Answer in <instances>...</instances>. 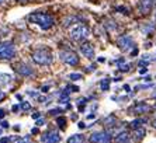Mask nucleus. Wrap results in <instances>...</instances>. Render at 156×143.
<instances>
[{
  "label": "nucleus",
  "instance_id": "obj_1",
  "mask_svg": "<svg viewBox=\"0 0 156 143\" xmlns=\"http://www.w3.org/2000/svg\"><path fill=\"white\" fill-rule=\"evenodd\" d=\"M30 21L40 25L42 30H49L55 24L54 17L47 13H33V14H30Z\"/></svg>",
  "mask_w": 156,
  "mask_h": 143
},
{
  "label": "nucleus",
  "instance_id": "obj_2",
  "mask_svg": "<svg viewBox=\"0 0 156 143\" xmlns=\"http://www.w3.org/2000/svg\"><path fill=\"white\" fill-rule=\"evenodd\" d=\"M69 35L72 37L75 41H86L89 37H90V30H89V27H87L86 24H80V23H77V24H75L72 27V28L69 30Z\"/></svg>",
  "mask_w": 156,
  "mask_h": 143
},
{
  "label": "nucleus",
  "instance_id": "obj_3",
  "mask_svg": "<svg viewBox=\"0 0 156 143\" xmlns=\"http://www.w3.org/2000/svg\"><path fill=\"white\" fill-rule=\"evenodd\" d=\"M52 54L48 49H37L33 54V61L40 66H48L52 63Z\"/></svg>",
  "mask_w": 156,
  "mask_h": 143
},
{
  "label": "nucleus",
  "instance_id": "obj_4",
  "mask_svg": "<svg viewBox=\"0 0 156 143\" xmlns=\"http://www.w3.org/2000/svg\"><path fill=\"white\" fill-rule=\"evenodd\" d=\"M14 55H16V48L13 45V42H10V41L0 42V59L10 61V59L14 58Z\"/></svg>",
  "mask_w": 156,
  "mask_h": 143
},
{
  "label": "nucleus",
  "instance_id": "obj_5",
  "mask_svg": "<svg viewBox=\"0 0 156 143\" xmlns=\"http://www.w3.org/2000/svg\"><path fill=\"white\" fill-rule=\"evenodd\" d=\"M59 58L63 63L69 65V66H76L79 63V56H77L73 51H61L59 52Z\"/></svg>",
  "mask_w": 156,
  "mask_h": 143
},
{
  "label": "nucleus",
  "instance_id": "obj_6",
  "mask_svg": "<svg viewBox=\"0 0 156 143\" xmlns=\"http://www.w3.org/2000/svg\"><path fill=\"white\" fill-rule=\"evenodd\" d=\"M117 45H118V48H120L122 52H129L131 49H134V48H135L134 40H132L129 35L120 37V38H118V41H117Z\"/></svg>",
  "mask_w": 156,
  "mask_h": 143
},
{
  "label": "nucleus",
  "instance_id": "obj_7",
  "mask_svg": "<svg viewBox=\"0 0 156 143\" xmlns=\"http://www.w3.org/2000/svg\"><path fill=\"white\" fill-rule=\"evenodd\" d=\"M62 140V136L58 131H47L41 135V142L42 143H59Z\"/></svg>",
  "mask_w": 156,
  "mask_h": 143
},
{
  "label": "nucleus",
  "instance_id": "obj_8",
  "mask_svg": "<svg viewBox=\"0 0 156 143\" xmlns=\"http://www.w3.org/2000/svg\"><path fill=\"white\" fill-rule=\"evenodd\" d=\"M91 143H110L111 142V135L108 132H94L90 135Z\"/></svg>",
  "mask_w": 156,
  "mask_h": 143
},
{
  "label": "nucleus",
  "instance_id": "obj_9",
  "mask_svg": "<svg viewBox=\"0 0 156 143\" xmlns=\"http://www.w3.org/2000/svg\"><path fill=\"white\" fill-rule=\"evenodd\" d=\"M151 110H152V107H151L149 104L144 103V101H141V103H136L134 107L131 108V111L134 112V114H146V112H149Z\"/></svg>",
  "mask_w": 156,
  "mask_h": 143
},
{
  "label": "nucleus",
  "instance_id": "obj_10",
  "mask_svg": "<svg viewBox=\"0 0 156 143\" xmlns=\"http://www.w3.org/2000/svg\"><path fill=\"white\" fill-rule=\"evenodd\" d=\"M14 70L21 76H33L34 75V70L26 63H17L14 66Z\"/></svg>",
  "mask_w": 156,
  "mask_h": 143
},
{
  "label": "nucleus",
  "instance_id": "obj_11",
  "mask_svg": "<svg viewBox=\"0 0 156 143\" xmlns=\"http://www.w3.org/2000/svg\"><path fill=\"white\" fill-rule=\"evenodd\" d=\"M80 52H82V55H83L84 58H87V59H93L96 55L93 47H91L89 42H83L80 45Z\"/></svg>",
  "mask_w": 156,
  "mask_h": 143
},
{
  "label": "nucleus",
  "instance_id": "obj_12",
  "mask_svg": "<svg viewBox=\"0 0 156 143\" xmlns=\"http://www.w3.org/2000/svg\"><path fill=\"white\" fill-rule=\"evenodd\" d=\"M156 0H139V10L142 14H148L149 11L153 9Z\"/></svg>",
  "mask_w": 156,
  "mask_h": 143
},
{
  "label": "nucleus",
  "instance_id": "obj_13",
  "mask_svg": "<svg viewBox=\"0 0 156 143\" xmlns=\"http://www.w3.org/2000/svg\"><path fill=\"white\" fill-rule=\"evenodd\" d=\"M145 133H146V131L144 128H136L134 135H132V139H134L135 142H141V140L145 138Z\"/></svg>",
  "mask_w": 156,
  "mask_h": 143
},
{
  "label": "nucleus",
  "instance_id": "obj_14",
  "mask_svg": "<svg viewBox=\"0 0 156 143\" xmlns=\"http://www.w3.org/2000/svg\"><path fill=\"white\" fill-rule=\"evenodd\" d=\"M13 82V77L11 75H7V73H0V86H7Z\"/></svg>",
  "mask_w": 156,
  "mask_h": 143
},
{
  "label": "nucleus",
  "instance_id": "obj_15",
  "mask_svg": "<svg viewBox=\"0 0 156 143\" xmlns=\"http://www.w3.org/2000/svg\"><path fill=\"white\" fill-rule=\"evenodd\" d=\"M127 142H129V133L128 132H121L117 135L115 143H127Z\"/></svg>",
  "mask_w": 156,
  "mask_h": 143
},
{
  "label": "nucleus",
  "instance_id": "obj_16",
  "mask_svg": "<svg viewBox=\"0 0 156 143\" xmlns=\"http://www.w3.org/2000/svg\"><path fill=\"white\" fill-rule=\"evenodd\" d=\"M115 117H113V115H110V117H107L105 119H103V125L107 126V128H111V126H115Z\"/></svg>",
  "mask_w": 156,
  "mask_h": 143
},
{
  "label": "nucleus",
  "instance_id": "obj_17",
  "mask_svg": "<svg viewBox=\"0 0 156 143\" xmlns=\"http://www.w3.org/2000/svg\"><path fill=\"white\" fill-rule=\"evenodd\" d=\"M83 142H84L83 135H72L68 139V143H83Z\"/></svg>",
  "mask_w": 156,
  "mask_h": 143
},
{
  "label": "nucleus",
  "instance_id": "obj_18",
  "mask_svg": "<svg viewBox=\"0 0 156 143\" xmlns=\"http://www.w3.org/2000/svg\"><path fill=\"white\" fill-rule=\"evenodd\" d=\"M117 66H118V69H120L121 72H128V70H129V63H127L124 59L117 61Z\"/></svg>",
  "mask_w": 156,
  "mask_h": 143
},
{
  "label": "nucleus",
  "instance_id": "obj_19",
  "mask_svg": "<svg viewBox=\"0 0 156 143\" xmlns=\"http://www.w3.org/2000/svg\"><path fill=\"white\" fill-rule=\"evenodd\" d=\"M145 122H146V119H144V118L134 119V121L131 122V128H134V129H136V128H141V126H142V124H145Z\"/></svg>",
  "mask_w": 156,
  "mask_h": 143
},
{
  "label": "nucleus",
  "instance_id": "obj_20",
  "mask_svg": "<svg viewBox=\"0 0 156 143\" xmlns=\"http://www.w3.org/2000/svg\"><path fill=\"white\" fill-rule=\"evenodd\" d=\"M100 89L103 90V91H107V90H110V79H104L100 82Z\"/></svg>",
  "mask_w": 156,
  "mask_h": 143
},
{
  "label": "nucleus",
  "instance_id": "obj_21",
  "mask_svg": "<svg viewBox=\"0 0 156 143\" xmlns=\"http://www.w3.org/2000/svg\"><path fill=\"white\" fill-rule=\"evenodd\" d=\"M68 94H69V91H68V90L62 91V94L59 96V103H61V104H66V103H68Z\"/></svg>",
  "mask_w": 156,
  "mask_h": 143
},
{
  "label": "nucleus",
  "instance_id": "obj_22",
  "mask_svg": "<svg viewBox=\"0 0 156 143\" xmlns=\"http://www.w3.org/2000/svg\"><path fill=\"white\" fill-rule=\"evenodd\" d=\"M153 30H155V25L153 24H151V25H146V27H144V28H142V32H144V34H149V32H152Z\"/></svg>",
  "mask_w": 156,
  "mask_h": 143
},
{
  "label": "nucleus",
  "instance_id": "obj_23",
  "mask_svg": "<svg viewBox=\"0 0 156 143\" xmlns=\"http://www.w3.org/2000/svg\"><path fill=\"white\" fill-rule=\"evenodd\" d=\"M56 124H58V126H61V128H65L66 119L63 118V117H61V118H58V119H56Z\"/></svg>",
  "mask_w": 156,
  "mask_h": 143
},
{
  "label": "nucleus",
  "instance_id": "obj_24",
  "mask_svg": "<svg viewBox=\"0 0 156 143\" xmlns=\"http://www.w3.org/2000/svg\"><path fill=\"white\" fill-rule=\"evenodd\" d=\"M69 79L79 80V79H82V75H79V73H70V75H69Z\"/></svg>",
  "mask_w": 156,
  "mask_h": 143
},
{
  "label": "nucleus",
  "instance_id": "obj_25",
  "mask_svg": "<svg viewBox=\"0 0 156 143\" xmlns=\"http://www.w3.org/2000/svg\"><path fill=\"white\" fill-rule=\"evenodd\" d=\"M21 108L24 110V111H30V110H31V105H30L28 103H26V101H24V103H21Z\"/></svg>",
  "mask_w": 156,
  "mask_h": 143
},
{
  "label": "nucleus",
  "instance_id": "obj_26",
  "mask_svg": "<svg viewBox=\"0 0 156 143\" xmlns=\"http://www.w3.org/2000/svg\"><path fill=\"white\" fill-rule=\"evenodd\" d=\"M17 143H31V139H30V136H26V138H21Z\"/></svg>",
  "mask_w": 156,
  "mask_h": 143
},
{
  "label": "nucleus",
  "instance_id": "obj_27",
  "mask_svg": "<svg viewBox=\"0 0 156 143\" xmlns=\"http://www.w3.org/2000/svg\"><path fill=\"white\" fill-rule=\"evenodd\" d=\"M59 112H62V110H52L49 114H52V115H55V114H59Z\"/></svg>",
  "mask_w": 156,
  "mask_h": 143
},
{
  "label": "nucleus",
  "instance_id": "obj_28",
  "mask_svg": "<svg viewBox=\"0 0 156 143\" xmlns=\"http://www.w3.org/2000/svg\"><path fill=\"white\" fill-rule=\"evenodd\" d=\"M44 124H45V122H44V119H40V121H38V122H37V125H44Z\"/></svg>",
  "mask_w": 156,
  "mask_h": 143
},
{
  "label": "nucleus",
  "instance_id": "obj_29",
  "mask_svg": "<svg viewBox=\"0 0 156 143\" xmlns=\"http://www.w3.org/2000/svg\"><path fill=\"white\" fill-rule=\"evenodd\" d=\"M3 98H4V93L0 90V100H3Z\"/></svg>",
  "mask_w": 156,
  "mask_h": 143
},
{
  "label": "nucleus",
  "instance_id": "obj_30",
  "mask_svg": "<svg viewBox=\"0 0 156 143\" xmlns=\"http://www.w3.org/2000/svg\"><path fill=\"white\" fill-rule=\"evenodd\" d=\"M33 118H34V119H37V118H40V114H38V112H37V114H34V115H33Z\"/></svg>",
  "mask_w": 156,
  "mask_h": 143
},
{
  "label": "nucleus",
  "instance_id": "obj_31",
  "mask_svg": "<svg viewBox=\"0 0 156 143\" xmlns=\"http://www.w3.org/2000/svg\"><path fill=\"white\" fill-rule=\"evenodd\" d=\"M48 90H49V86H48V87H44V89H42V91H44V93H47Z\"/></svg>",
  "mask_w": 156,
  "mask_h": 143
},
{
  "label": "nucleus",
  "instance_id": "obj_32",
  "mask_svg": "<svg viewBox=\"0 0 156 143\" xmlns=\"http://www.w3.org/2000/svg\"><path fill=\"white\" fill-rule=\"evenodd\" d=\"M124 89L127 90V91H129V86H128V84H125V86H124Z\"/></svg>",
  "mask_w": 156,
  "mask_h": 143
},
{
  "label": "nucleus",
  "instance_id": "obj_33",
  "mask_svg": "<svg viewBox=\"0 0 156 143\" xmlns=\"http://www.w3.org/2000/svg\"><path fill=\"white\" fill-rule=\"evenodd\" d=\"M146 70H148V69H146V68H144V69H141V73H146Z\"/></svg>",
  "mask_w": 156,
  "mask_h": 143
},
{
  "label": "nucleus",
  "instance_id": "obj_34",
  "mask_svg": "<svg viewBox=\"0 0 156 143\" xmlns=\"http://www.w3.org/2000/svg\"><path fill=\"white\" fill-rule=\"evenodd\" d=\"M3 115H4V111H3V110H0V118H2Z\"/></svg>",
  "mask_w": 156,
  "mask_h": 143
},
{
  "label": "nucleus",
  "instance_id": "obj_35",
  "mask_svg": "<svg viewBox=\"0 0 156 143\" xmlns=\"http://www.w3.org/2000/svg\"><path fill=\"white\" fill-rule=\"evenodd\" d=\"M6 2H7V0H0V6H2V4H4Z\"/></svg>",
  "mask_w": 156,
  "mask_h": 143
},
{
  "label": "nucleus",
  "instance_id": "obj_36",
  "mask_svg": "<svg viewBox=\"0 0 156 143\" xmlns=\"http://www.w3.org/2000/svg\"><path fill=\"white\" fill-rule=\"evenodd\" d=\"M153 126H155V128H156V119H155V121H153Z\"/></svg>",
  "mask_w": 156,
  "mask_h": 143
},
{
  "label": "nucleus",
  "instance_id": "obj_37",
  "mask_svg": "<svg viewBox=\"0 0 156 143\" xmlns=\"http://www.w3.org/2000/svg\"><path fill=\"white\" fill-rule=\"evenodd\" d=\"M153 98H156V91H155V93H153Z\"/></svg>",
  "mask_w": 156,
  "mask_h": 143
},
{
  "label": "nucleus",
  "instance_id": "obj_38",
  "mask_svg": "<svg viewBox=\"0 0 156 143\" xmlns=\"http://www.w3.org/2000/svg\"><path fill=\"white\" fill-rule=\"evenodd\" d=\"M18 2H28V0H18Z\"/></svg>",
  "mask_w": 156,
  "mask_h": 143
},
{
  "label": "nucleus",
  "instance_id": "obj_39",
  "mask_svg": "<svg viewBox=\"0 0 156 143\" xmlns=\"http://www.w3.org/2000/svg\"><path fill=\"white\" fill-rule=\"evenodd\" d=\"M155 18H156V13H155Z\"/></svg>",
  "mask_w": 156,
  "mask_h": 143
},
{
  "label": "nucleus",
  "instance_id": "obj_40",
  "mask_svg": "<svg viewBox=\"0 0 156 143\" xmlns=\"http://www.w3.org/2000/svg\"><path fill=\"white\" fill-rule=\"evenodd\" d=\"M127 143H129V142H127Z\"/></svg>",
  "mask_w": 156,
  "mask_h": 143
},
{
  "label": "nucleus",
  "instance_id": "obj_41",
  "mask_svg": "<svg viewBox=\"0 0 156 143\" xmlns=\"http://www.w3.org/2000/svg\"><path fill=\"white\" fill-rule=\"evenodd\" d=\"M155 59H156V58H155Z\"/></svg>",
  "mask_w": 156,
  "mask_h": 143
}]
</instances>
